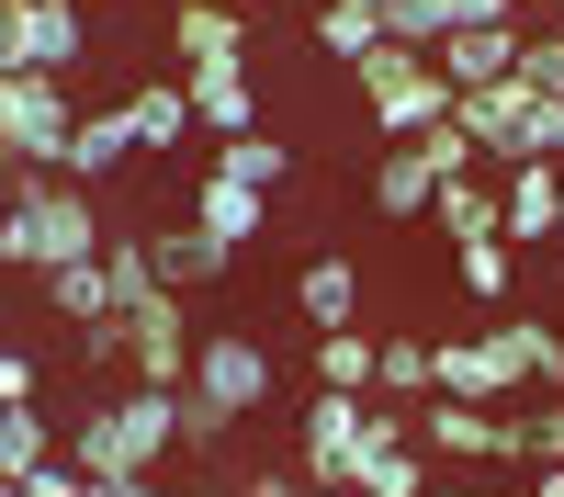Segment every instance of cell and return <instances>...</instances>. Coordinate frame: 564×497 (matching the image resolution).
<instances>
[{
	"label": "cell",
	"instance_id": "29",
	"mask_svg": "<svg viewBox=\"0 0 564 497\" xmlns=\"http://www.w3.org/2000/svg\"><path fill=\"white\" fill-rule=\"evenodd\" d=\"M45 305H57V316H102V305H113V283H102V249L45 271Z\"/></svg>",
	"mask_w": 564,
	"mask_h": 497
},
{
	"label": "cell",
	"instance_id": "19",
	"mask_svg": "<svg viewBox=\"0 0 564 497\" xmlns=\"http://www.w3.org/2000/svg\"><path fill=\"white\" fill-rule=\"evenodd\" d=\"M430 226H441V238H497V181H486V159L452 170L441 193H430Z\"/></svg>",
	"mask_w": 564,
	"mask_h": 497
},
{
	"label": "cell",
	"instance_id": "36",
	"mask_svg": "<svg viewBox=\"0 0 564 497\" xmlns=\"http://www.w3.org/2000/svg\"><path fill=\"white\" fill-rule=\"evenodd\" d=\"M553 249H564V238H553Z\"/></svg>",
	"mask_w": 564,
	"mask_h": 497
},
{
	"label": "cell",
	"instance_id": "33",
	"mask_svg": "<svg viewBox=\"0 0 564 497\" xmlns=\"http://www.w3.org/2000/svg\"><path fill=\"white\" fill-rule=\"evenodd\" d=\"M520 79L564 102V34H520Z\"/></svg>",
	"mask_w": 564,
	"mask_h": 497
},
{
	"label": "cell",
	"instance_id": "25",
	"mask_svg": "<svg viewBox=\"0 0 564 497\" xmlns=\"http://www.w3.org/2000/svg\"><path fill=\"white\" fill-rule=\"evenodd\" d=\"M215 170H238V181H260V193H282V181H294V148H282V136H260V125H238L215 148Z\"/></svg>",
	"mask_w": 564,
	"mask_h": 497
},
{
	"label": "cell",
	"instance_id": "17",
	"mask_svg": "<svg viewBox=\"0 0 564 497\" xmlns=\"http://www.w3.org/2000/svg\"><path fill=\"white\" fill-rule=\"evenodd\" d=\"M170 57H181V68L249 57V12H238V0H181V12H170Z\"/></svg>",
	"mask_w": 564,
	"mask_h": 497
},
{
	"label": "cell",
	"instance_id": "13",
	"mask_svg": "<svg viewBox=\"0 0 564 497\" xmlns=\"http://www.w3.org/2000/svg\"><path fill=\"white\" fill-rule=\"evenodd\" d=\"M441 193V159H430V136H384V159H372V215H430Z\"/></svg>",
	"mask_w": 564,
	"mask_h": 497
},
{
	"label": "cell",
	"instance_id": "1",
	"mask_svg": "<svg viewBox=\"0 0 564 497\" xmlns=\"http://www.w3.org/2000/svg\"><path fill=\"white\" fill-rule=\"evenodd\" d=\"M0 249H12V271L90 260V249H102V204H90V181L23 170V159H12V193H0Z\"/></svg>",
	"mask_w": 564,
	"mask_h": 497
},
{
	"label": "cell",
	"instance_id": "12",
	"mask_svg": "<svg viewBox=\"0 0 564 497\" xmlns=\"http://www.w3.org/2000/svg\"><path fill=\"white\" fill-rule=\"evenodd\" d=\"M181 90H193V125H204V136L260 125V79H249V57H204V68H181Z\"/></svg>",
	"mask_w": 564,
	"mask_h": 497
},
{
	"label": "cell",
	"instance_id": "28",
	"mask_svg": "<svg viewBox=\"0 0 564 497\" xmlns=\"http://www.w3.org/2000/svg\"><path fill=\"white\" fill-rule=\"evenodd\" d=\"M372 396H430V339H372Z\"/></svg>",
	"mask_w": 564,
	"mask_h": 497
},
{
	"label": "cell",
	"instance_id": "6",
	"mask_svg": "<svg viewBox=\"0 0 564 497\" xmlns=\"http://www.w3.org/2000/svg\"><path fill=\"white\" fill-rule=\"evenodd\" d=\"M294 430H305V464H294V475H305V486H350L361 441H372V396H350V385H316Z\"/></svg>",
	"mask_w": 564,
	"mask_h": 497
},
{
	"label": "cell",
	"instance_id": "30",
	"mask_svg": "<svg viewBox=\"0 0 564 497\" xmlns=\"http://www.w3.org/2000/svg\"><path fill=\"white\" fill-rule=\"evenodd\" d=\"M508 441H520V464H564V385H542V407L508 419Z\"/></svg>",
	"mask_w": 564,
	"mask_h": 497
},
{
	"label": "cell",
	"instance_id": "11",
	"mask_svg": "<svg viewBox=\"0 0 564 497\" xmlns=\"http://www.w3.org/2000/svg\"><path fill=\"white\" fill-rule=\"evenodd\" d=\"M430 385H441V396H475V407H508V396H520V361H508L497 328H475V339H430Z\"/></svg>",
	"mask_w": 564,
	"mask_h": 497
},
{
	"label": "cell",
	"instance_id": "22",
	"mask_svg": "<svg viewBox=\"0 0 564 497\" xmlns=\"http://www.w3.org/2000/svg\"><path fill=\"white\" fill-rule=\"evenodd\" d=\"M45 452H57V419H45L34 396H12V407H0V497H12L23 464H45Z\"/></svg>",
	"mask_w": 564,
	"mask_h": 497
},
{
	"label": "cell",
	"instance_id": "35",
	"mask_svg": "<svg viewBox=\"0 0 564 497\" xmlns=\"http://www.w3.org/2000/svg\"><path fill=\"white\" fill-rule=\"evenodd\" d=\"M0 283H12V249H0Z\"/></svg>",
	"mask_w": 564,
	"mask_h": 497
},
{
	"label": "cell",
	"instance_id": "10",
	"mask_svg": "<svg viewBox=\"0 0 564 497\" xmlns=\"http://www.w3.org/2000/svg\"><path fill=\"white\" fill-rule=\"evenodd\" d=\"M497 238L508 249H520V238L553 249L564 238V159H508L497 170Z\"/></svg>",
	"mask_w": 564,
	"mask_h": 497
},
{
	"label": "cell",
	"instance_id": "14",
	"mask_svg": "<svg viewBox=\"0 0 564 497\" xmlns=\"http://www.w3.org/2000/svg\"><path fill=\"white\" fill-rule=\"evenodd\" d=\"M430 57H441V79H452V90L508 79V68H520V12H508V23H452V34L430 45Z\"/></svg>",
	"mask_w": 564,
	"mask_h": 497
},
{
	"label": "cell",
	"instance_id": "21",
	"mask_svg": "<svg viewBox=\"0 0 564 497\" xmlns=\"http://www.w3.org/2000/svg\"><path fill=\"white\" fill-rule=\"evenodd\" d=\"M124 125H135V148H181V136H204V125H193V90H181V79L124 90Z\"/></svg>",
	"mask_w": 564,
	"mask_h": 497
},
{
	"label": "cell",
	"instance_id": "7",
	"mask_svg": "<svg viewBox=\"0 0 564 497\" xmlns=\"http://www.w3.org/2000/svg\"><path fill=\"white\" fill-rule=\"evenodd\" d=\"M417 452L430 464H520V441H508V419L497 407H475V396H417Z\"/></svg>",
	"mask_w": 564,
	"mask_h": 497
},
{
	"label": "cell",
	"instance_id": "16",
	"mask_svg": "<svg viewBox=\"0 0 564 497\" xmlns=\"http://www.w3.org/2000/svg\"><path fill=\"white\" fill-rule=\"evenodd\" d=\"M260 215H271L260 181H238V170H204V181H193V226H204V238L249 249V238H260Z\"/></svg>",
	"mask_w": 564,
	"mask_h": 497
},
{
	"label": "cell",
	"instance_id": "18",
	"mask_svg": "<svg viewBox=\"0 0 564 497\" xmlns=\"http://www.w3.org/2000/svg\"><path fill=\"white\" fill-rule=\"evenodd\" d=\"M294 305H305V328H350V316H361V260L350 249H316L294 271Z\"/></svg>",
	"mask_w": 564,
	"mask_h": 497
},
{
	"label": "cell",
	"instance_id": "34",
	"mask_svg": "<svg viewBox=\"0 0 564 497\" xmlns=\"http://www.w3.org/2000/svg\"><path fill=\"white\" fill-rule=\"evenodd\" d=\"M12 396H34V350H12V339H0V407H12Z\"/></svg>",
	"mask_w": 564,
	"mask_h": 497
},
{
	"label": "cell",
	"instance_id": "2",
	"mask_svg": "<svg viewBox=\"0 0 564 497\" xmlns=\"http://www.w3.org/2000/svg\"><path fill=\"white\" fill-rule=\"evenodd\" d=\"M452 125L475 136V159L508 170V159H564V102L553 90H531L520 68L508 79H475V90H452Z\"/></svg>",
	"mask_w": 564,
	"mask_h": 497
},
{
	"label": "cell",
	"instance_id": "15",
	"mask_svg": "<svg viewBox=\"0 0 564 497\" xmlns=\"http://www.w3.org/2000/svg\"><path fill=\"white\" fill-rule=\"evenodd\" d=\"M135 159V125H124V102L113 114H68V136H57V170L68 181H90V193H102V181Z\"/></svg>",
	"mask_w": 564,
	"mask_h": 497
},
{
	"label": "cell",
	"instance_id": "3",
	"mask_svg": "<svg viewBox=\"0 0 564 497\" xmlns=\"http://www.w3.org/2000/svg\"><path fill=\"white\" fill-rule=\"evenodd\" d=\"M350 90H361L372 136H417V125H441V114H452V79H441V57H430V45H395V34L350 57Z\"/></svg>",
	"mask_w": 564,
	"mask_h": 497
},
{
	"label": "cell",
	"instance_id": "20",
	"mask_svg": "<svg viewBox=\"0 0 564 497\" xmlns=\"http://www.w3.org/2000/svg\"><path fill=\"white\" fill-rule=\"evenodd\" d=\"M148 260H159V283L204 294V283H215V271L238 260V249H226V238H204V226H159V238H148Z\"/></svg>",
	"mask_w": 564,
	"mask_h": 497
},
{
	"label": "cell",
	"instance_id": "5",
	"mask_svg": "<svg viewBox=\"0 0 564 497\" xmlns=\"http://www.w3.org/2000/svg\"><path fill=\"white\" fill-rule=\"evenodd\" d=\"M68 68H0V159L23 170H57V136H68Z\"/></svg>",
	"mask_w": 564,
	"mask_h": 497
},
{
	"label": "cell",
	"instance_id": "31",
	"mask_svg": "<svg viewBox=\"0 0 564 497\" xmlns=\"http://www.w3.org/2000/svg\"><path fill=\"white\" fill-rule=\"evenodd\" d=\"M68 339H79V374H113V361H124V305H102V316H68Z\"/></svg>",
	"mask_w": 564,
	"mask_h": 497
},
{
	"label": "cell",
	"instance_id": "23",
	"mask_svg": "<svg viewBox=\"0 0 564 497\" xmlns=\"http://www.w3.org/2000/svg\"><path fill=\"white\" fill-rule=\"evenodd\" d=\"M452 271H463V294H475V305H508V294H520V249H508V238H452Z\"/></svg>",
	"mask_w": 564,
	"mask_h": 497
},
{
	"label": "cell",
	"instance_id": "24",
	"mask_svg": "<svg viewBox=\"0 0 564 497\" xmlns=\"http://www.w3.org/2000/svg\"><path fill=\"white\" fill-rule=\"evenodd\" d=\"M497 339H508V361H520V385H531V396L564 385V328H542V316H497Z\"/></svg>",
	"mask_w": 564,
	"mask_h": 497
},
{
	"label": "cell",
	"instance_id": "32",
	"mask_svg": "<svg viewBox=\"0 0 564 497\" xmlns=\"http://www.w3.org/2000/svg\"><path fill=\"white\" fill-rule=\"evenodd\" d=\"M170 407H181V452H215L226 430H238V419H226L215 396H193V385H170Z\"/></svg>",
	"mask_w": 564,
	"mask_h": 497
},
{
	"label": "cell",
	"instance_id": "8",
	"mask_svg": "<svg viewBox=\"0 0 564 497\" xmlns=\"http://www.w3.org/2000/svg\"><path fill=\"white\" fill-rule=\"evenodd\" d=\"M90 12L79 0H0V68H79Z\"/></svg>",
	"mask_w": 564,
	"mask_h": 497
},
{
	"label": "cell",
	"instance_id": "27",
	"mask_svg": "<svg viewBox=\"0 0 564 497\" xmlns=\"http://www.w3.org/2000/svg\"><path fill=\"white\" fill-rule=\"evenodd\" d=\"M316 45H327V57H361V45H384V0H327V12H316Z\"/></svg>",
	"mask_w": 564,
	"mask_h": 497
},
{
	"label": "cell",
	"instance_id": "9",
	"mask_svg": "<svg viewBox=\"0 0 564 497\" xmlns=\"http://www.w3.org/2000/svg\"><path fill=\"white\" fill-rule=\"evenodd\" d=\"M124 361H135V385H181L193 374V316H181V283H148L124 305Z\"/></svg>",
	"mask_w": 564,
	"mask_h": 497
},
{
	"label": "cell",
	"instance_id": "4",
	"mask_svg": "<svg viewBox=\"0 0 564 497\" xmlns=\"http://www.w3.org/2000/svg\"><path fill=\"white\" fill-rule=\"evenodd\" d=\"M193 396H215L226 419H260V407L282 396V361L260 350V328H193V374H181Z\"/></svg>",
	"mask_w": 564,
	"mask_h": 497
},
{
	"label": "cell",
	"instance_id": "26",
	"mask_svg": "<svg viewBox=\"0 0 564 497\" xmlns=\"http://www.w3.org/2000/svg\"><path fill=\"white\" fill-rule=\"evenodd\" d=\"M316 385L372 396V328H361V316H350V328H316Z\"/></svg>",
	"mask_w": 564,
	"mask_h": 497
}]
</instances>
